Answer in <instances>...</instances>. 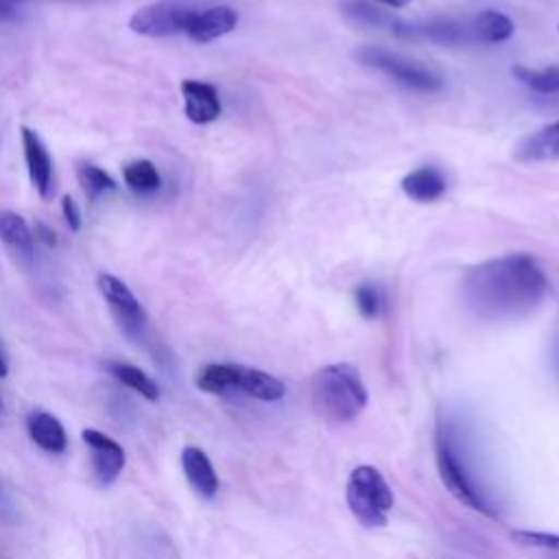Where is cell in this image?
Here are the masks:
<instances>
[{
    "label": "cell",
    "instance_id": "ac0fdd59",
    "mask_svg": "<svg viewBox=\"0 0 559 559\" xmlns=\"http://www.w3.org/2000/svg\"><path fill=\"white\" fill-rule=\"evenodd\" d=\"M0 240L22 260H33V231L28 223L11 210L0 212Z\"/></svg>",
    "mask_w": 559,
    "mask_h": 559
},
{
    "label": "cell",
    "instance_id": "cb8c5ba5",
    "mask_svg": "<svg viewBox=\"0 0 559 559\" xmlns=\"http://www.w3.org/2000/svg\"><path fill=\"white\" fill-rule=\"evenodd\" d=\"M354 301H356V308L358 312L365 317V319H378L382 308H384V297H382V290L373 284H360L356 286L354 290Z\"/></svg>",
    "mask_w": 559,
    "mask_h": 559
},
{
    "label": "cell",
    "instance_id": "5bb4252c",
    "mask_svg": "<svg viewBox=\"0 0 559 559\" xmlns=\"http://www.w3.org/2000/svg\"><path fill=\"white\" fill-rule=\"evenodd\" d=\"M181 469L188 480V485L201 496V498H214L218 491V476L214 472V465L210 456L197 448L186 445L181 450Z\"/></svg>",
    "mask_w": 559,
    "mask_h": 559
},
{
    "label": "cell",
    "instance_id": "7c38bea8",
    "mask_svg": "<svg viewBox=\"0 0 559 559\" xmlns=\"http://www.w3.org/2000/svg\"><path fill=\"white\" fill-rule=\"evenodd\" d=\"M238 24V13L227 4H214L207 9H199L190 20L186 35L197 44H207L231 33Z\"/></svg>",
    "mask_w": 559,
    "mask_h": 559
},
{
    "label": "cell",
    "instance_id": "f1b7e54d",
    "mask_svg": "<svg viewBox=\"0 0 559 559\" xmlns=\"http://www.w3.org/2000/svg\"><path fill=\"white\" fill-rule=\"evenodd\" d=\"M7 373H9V362H7L2 345H0V378H7Z\"/></svg>",
    "mask_w": 559,
    "mask_h": 559
},
{
    "label": "cell",
    "instance_id": "8992f818",
    "mask_svg": "<svg viewBox=\"0 0 559 559\" xmlns=\"http://www.w3.org/2000/svg\"><path fill=\"white\" fill-rule=\"evenodd\" d=\"M199 7L190 0H157L129 17V28L144 37H170L186 33Z\"/></svg>",
    "mask_w": 559,
    "mask_h": 559
},
{
    "label": "cell",
    "instance_id": "52a82bcc",
    "mask_svg": "<svg viewBox=\"0 0 559 559\" xmlns=\"http://www.w3.org/2000/svg\"><path fill=\"white\" fill-rule=\"evenodd\" d=\"M437 467H439V476L441 483L445 485V489L463 504L472 507L474 511H480L483 515L496 518V513L491 511V507L485 502L480 489H476L474 480L469 478L465 465L461 463L456 450L452 448L448 435L439 432L437 435Z\"/></svg>",
    "mask_w": 559,
    "mask_h": 559
},
{
    "label": "cell",
    "instance_id": "5b68a950",
    "mask_svg": "<svg viewBox=\"0 0 559 559\" xmlns=\"http://www.w3.org/2000/svg\"><path fill=\"white\" fill-rule=\"evenodd\" d=\"M356 59L362 66L376 68L397 81L400 85L415 92H439L443 87L441 76L417 59H408L400 52H391L380 46H362L356 50Z\"/></svg>",
    "mask_w": 559,
    "mask_h": 559
},
{
    "label": "cell",
    "instance_id": "4fadbf2b",
    "mask_svg": "<svg viewBox=\"0 0 559 559\" xmlns=\"http://www.w3.org/2000/svg\"><path fill=\"white\" fill-rule=\"evenodd\" d=\"M181 96L183 111L190 122L210 124L221 116V98L214 85L197 79H186L181 81Z\"/></svg>",
    "mask_w": 559,
    "mask_h": 559
},
{
    "label": "cell",
    "instance_id": "4dcf8cb0",
    "mask_svg": "<svg viewBox=\"0 0 559 559\" xmlns=\"http://www.w3.org/2000/svg\"><path fill=\"white\" fill-rule=\"evenodd\" d=\"M7 2H11V4H20V2H24V0H7Z\"/></svg>",
    "mask_w": 559,
    "mask_h": 559
},
{
    "label": "cell",
    "instance_id": "484cf974",
    "mask_svg": "<svg viewBox=\"0 0 559 559\" xmlns=\"http://www.w3.org/2000/svg\"><path fill=\"white\" fill-rule=\"evenodd\" d=\"M511 537L526 546H539L548 550H559V535L557 533H542V531H513Z\"/></svg>",
    "mask_w": 559,
    "mask_h": 559
},
{
    "label": "cell",
    "instance_id": "1f68e13d",
    "mask_svg": "<svg viewBox=\"0 0 559 559\" xmlns=\"http://www.w3.org/2000/svg\"><path fill=\"white\" fill-rule=\"evenodd\" d=\"M0 498H2V485H0Z\"/></svg>",
    "mask_w": 559,
    "mask_h": 559
},
{
    "label": "cell",
    "instance_id": "e0dca14e",
    "mask_svg": "<svg viewBox=\"0 0 559 559\" xmlns=\"http://www.w3.org/2000/svg\"><path fill=\"white\" fill-rule=\"evenodd\" d=\"M518 162H559V120L528 133L515 146Z\"/></svg>",
    "mask_w": 559,
    "mask_h": 559
},
{
    "label": "cell",
    "instance_id": "d6a6232c",
    "mask_svg": "<svg viewBox=\"0 0 559 559\" xmlns=\"http://www.w3.org/2000/svg\"><path fill=\"white\" fill-rule=\"evenodd\" d=\"M0 411H2V402H0Z\"/></svg>",
    "mask_w": 559,
    "mask_h": 559
},
{
    "label": "cell",
    "instance_id": "2e32d148",
    "mask_svg": "<svg viewBox=\"0 0 559 559\" xmlns=\"http://www.w3.org/2000/svg\"><path fill=\"white\" fill-rule=\"evenodd\" d=\"M448 179L439 166H419L402 179V192L417 203H432L445 194Z\"/></svg>",
    "mask_w": 559,
    "mask_h": 559
},
{
    "label": "cell",
    "instance_id": "7402d4cb",
    "mask_svg": "<svg viewBox=\"0 0 559 559\" xmlns=\"http://www.w3.org/2000/svg\"><path fill=\"white\" fill-rule=\"evenodd\" d=\"M511 74L537 94H559V66H550V68L513 66Z\"/></svg>",
    "mask_w": 559,
    "mask_h": 559
},
{
    "label": "cell",
    "instance_id": "d6986e66",
    "mask_svg": "<svg viewBox=\"0 0 559 559\" xmlns=\"http://www.w3.org/2000/svg\"><path fill=\"white\" fill-rule=\"evenodd\" d=\"M105 367H107V371H109L120 384H124L127 389L140 393L144 400H148V402H157V400H159V386H157V382H155L146 371H142L140 367L129 365V362H122V360H109V362H105Z\"/></svg>",
    "mask_w": 559,
    "mask_h": 559
},
{
    "label": "cell",
    "instance_id": "30bf717a",
    "mask_svg": "<svg viewBox=\"0 0 559 559\" xmlns=\"http://www.w3.org/2000/svg\"><path fill=\"white\" fill-rule=\"evenodd\" d=\"M81 439L92 450L94 478L103 487L111 485L120 476V472H122V467L127 463L124 448L116 439H111L109 435H105V432H100L96 428H85L81 432Z\"/></svg>",
    "mask_w": 559,
    "mask_h": 559
},
{
    "label": "cell",
    "instance_id": "83f0119b",
    "mask_svg": "<svg viewBox=\"0 0 559 559\" xmlns=\"http://www.w3.org/2000/svg\"><path fill=\"white\" fill-rule=\"evenodd\" d=\"M35 238H39L44 245H48V247H55L57 245V238H55V231L48 227V225H44V223H35V234H33Z\"/></svg>",
    "mask_w": 559,
    "mask_h": 559
},
{
    "label": "cell",
    "instance_id": "9c48e42d",
    "mask_svg": "<svg viewBox=\"0 0 559 559\" xmlns=\"http://www.w3.org/2000/svg\"><path fill=\"white\" fill-rule=\"evenodd\" d=\"M391 31L402 39L413 41H435L443 46L474 41L469 24H461L450 17H432L424 22H391Z\"/></svg>",
    "mask_w": 559,
    "mask_h": 559
},
{
    "label": "cell",
    "instance_id": "f546056e",
    "mask_svg": "<svg viewBox=\"0 0 559 559\" xmlns=\"http://www.w3.org/2000/svg\"><path fill=\"white\" fill-rule=\"evenodd\" d=\"M378 2H382V4H386L391 9H400V7H406L411 0H378Z\"/></svg>",
    "mask_w": 559,
    "mask_h": 559
},
{
    "label": "cell",
    "instance_id": "277c9868",
    "mask_svg": "<svg viewBox=\"0 0 559 559\" xmlns=\"http://www.w3.org/2000/svg\"><path fill=\"white\" fill-rule=\"evenodd\" d=\"M347 504L352 515L367 528L389 522L393 509V491L384 476L371 465H358L347 480Z\"/></svg>",
    "mask_w": 559,
    "mask_h": 559
},
{
    "label": "cell",
    "instance_id": "9a60e30c",
    "mask_svg": "<svg viewBox=\"0 0 559 559\" xmlns=\"http://www.w3.org/2000/svg\"><path fill=\"white\" fill-rule=\"evenodd\" d=\"M26 432L37 448L48 454H63L68 448V435L63 424L46 411H33L26 417Z\"/></svg>",
    "mask_w": 559,
    "mask_h": 559
},
{
    "label": "cell",
    "instance_id": "44dd1931",
    "mask_svg": "<svg viewBox=\"0 0 559 559\" xmlns=\"http://www.w3.org/2000/svg\"><path fill=\"white\" fill-rule=\"evenodd\" d=\"M122 179L138 194H151V192L159 190V186H162L157 166L151 159H133V162L124 164Z\"/></svg>",
    "mask_w": 559,
    "mask_h": 559
},
{
    "label": "cell",
    "instance_id": "3957f363",
    "mask_svg": "<svg viewBox=\"0 0 559 559\" xmlns=\"http://www.w3.org/2000/svg\"><path fill=\"white\" fill-rule=\"evenodd\" d=\"M197 389L212 395L223 393H245L249 397L262 400V402H275L284 397V382L262 369L245 367V365H231V362H210L201 367L194 380Z\"/></svg>",
    "mask_w": 559,
    "mask_h": 559
},
{
    "label": "cell",
    "instance_id": "ba28073f",
    "mask_svg": "<svg viewBox=\"0 0 559 559\" xmlns=\"http://www.w3.org/2000/svg\"><path fill=\"white\" fill-rule=\"evenodd\" d=\"M96 286H98V293L103 295V299L109 304V310H111L114 319L118 321L120 330L129 336H138L144 330L146 312H144L140 299L133 295V290L122 280H118L116 275H109V273H100L96 277Z\"/></svg>",
    "mask_w": 559,
    "mask_h": 559
},
{
    "label": "cell",
    "instance_id": "4316f807",
    "mask_svg": "<svg viewBox=\"0 0 559 559\" xmlns=\"http://www.w3.org/2000/svg\"><path fill=\"white\" fill-rule=\"evenodd\" d=\"M61 214H63L70 231H79L81 229V225H83L81 210H79L76 201L70 194H63V199H61Z\"/></svg>",
    "mask_w": 559,
    "mask_h": 559
},
{
    "label": "cell",
    "instance_id": "6da1fadb",
    "mask_svg": "<svg viewBox=\"0 0 559 559\" xmlns=\"http://www.w3.org/2000/svg\"><path fill=\"white\" fill-rule=\"evenodd\" d=\"M542 266L526 253H509L476 264L463 275L465 306L483 319H518L531 312L546 295Z\"/></svg>",
    "mask_w": 559,
    "mask_h": 559
},
{
    "label": "cell",
    "instance_id": "ffe728a7",
    "mask_svg": "<svg viewBox=\"0 0 559 559\" xmlns=\"http://www.w3.org/2000/svg\"><path fill=\"white\" fill-rule=\"evenodd\" d=\"M469 28L474 39L487 41V44H500L513 35V22L504 13L493 9H487L474 15Z\"/></svg>",
    "mask_w": 559,
    "mask_h": 559
},
{
    "label": "cell",
    "instance_id": "7a4b0ae2",
    "mask_svg": "<svg viewBox=\"0 0 559 559\" xmlns=\"http://www.w3.org/2000/svg\"><path fill=\"white\" fill-rule=\"evenodd\" d=\"M312 406L330 421H354L367 406V389L358 369L349 362L321 367L312 378Z\"/></svg>",
    "mask_w": 559,
    "mask_h": 559
},
{
    "label": "cell",
    "instance_id": "d4e9b609",
    "mask_svg": "<svg viewBox=\"0 0 559 559\" xmlns=\"http://www.w3.org/2000/svg\"><path fill=\"white\" fill-rule=\"evenodd\" d=\"M343 11L362 24H373V26H382L389 22V15L384 11H380L378 7H373L367 0H345L343 2Z\"/></svg>",
    "mask_w": 559,
    "mask_h": 559
},
{
    "label": "cell",
    "instance_id": "8fae6325",
    "mask_svg": "<svg viewBox=\"0 0 559 559\" xmlns=\"http://www.w3.org/2000/svg\"><path fill=\"white\" fill-rule=\"evenodd\" d=\"M22 148H24V162L28 170V179L37 194L48 201L55 194V177H52V157L39 138L37 131L31 127H22Z\"/></svg>",
    "mask_w": 559,
    "mask_h": 559
},
{
    "label": "cell",
    "instance_id": "603a6c76",
    "mask_svg": "<svg viewBox=\"0 0 559 559\" xmlns=\"http://www.w3.org/2000/svg\"><path fill=\"white\" fill-rule=\"evenodd\" d=\"M76 175H79L81 188L90 201H96L100 194L114 192L118 188L114 177L94 164H79Z\"/></svg>",
    "mask_w": 559,
    "mask_h": 559
}]
</instances>
